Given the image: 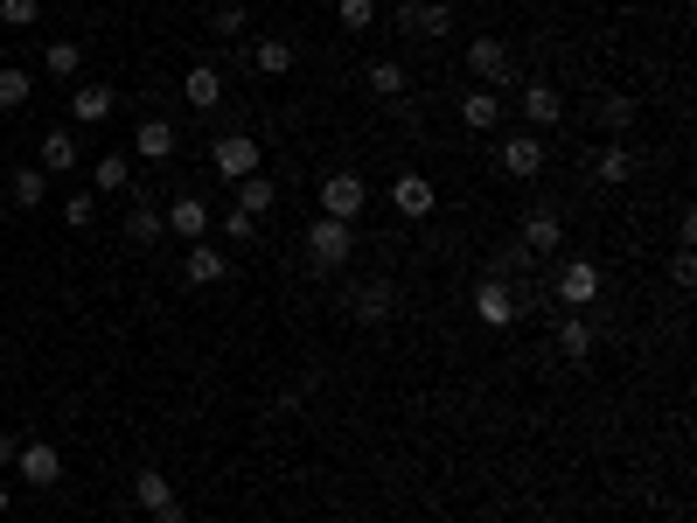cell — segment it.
Here are the masks:
<instances>
[{"label": "cell", "instance_id": "cell-1", "mask_svg": "<svg viewBox=\"0 0 697 523\" xmlns=\"http://www.w3.org/2000/svg\"><path fill=\"white\" fill-rule=\"evenodd\" d=\"M307 258H314V272H335V266H349V258H356V223L314 217V223H307Z\"/></svg>", "mask_w": 697, "mask_h": 523}, {"label": "cell", "instance_id": "cell-2", "mask_svg": "<svg viewBox=\"0 0 697 523\" xmlns=\"http://www.w3.org/2000/svg\"><path fill=\"white\" fill-rule=\"evenodd\" d=\"M133 502H140V510L154 516V523H188L182 496H175V481H167L161 468H140V475H133Z\"/></svg>", "mask_w": 697, "mask_h": 523}, {"label": "cell", "instance_id": "cell-3", "mask_svg": "<svg viewBox=\"0 0 697 523\" xmlns=\"http://www.w3.org/2000/svg\"><path fill=\"white\" fill-rule=\"evenodd\" d=\"M363 210H370V182H363V175H349V167H342V175H328V182H322V217L356 223Z\"/></svg>", "mask_w": 697, "mask_h": 523}, {"label": "cell", "instance_id": "cell-4", "mask_svg": "<svg viewBox=\"0 0 697 523\" xmlns=\"http://www.w3.org/2000/svg\"><path fill=\"white\" fill-rule=\"evenodd\" d=\"M258 161H266V147H258L252 133H223L217 147H210V167L223 182H244V175H258Z\"/></svg>", "mask_w": 697, "mask_h": 523}, {"label": "cell", "instance_id": "cell-5", "mask_svg": "<svg viewBox=\"0 0 697 523\" xmlns=\"http://www.w3.org/2000/svg\"><path fill=\"white\" fill-rule=\"evenodd\" d=\"M398 28L419 35V43H440V35H454V0H405Z\"/></svg>", "mask_w": 697, "mask_h": 523}, {"label": "cell", "instance_id": "cell-6", "mask_svg": "<svg viewBox=\"0 0 697 523\" xmlns=\"http://www.w3.org/2000/svg\"><path fill=\"white\" fill-rule=\"evenodd\" d=\"M516 314H523L516 287H510V279H496V272H488L481 287H475V322H488V328H516Z\"/></svg>", "mask_w": 697, "mask_h": 523}, {"label": "cell", "instance_id": "cell-7", "mask_svg": "<svg viewBox=\"0 0 697 523\" xmlns=\"http://www.w3.org/2000/svg\"><path fill=\"white\" fill-rule=\"evenodd\" d=\"M14 475H22L28 489H56V481H63V454H56L49 440H22V454H14Z\"/></svg>", "mask_w": 697, "mask_h": 523}, {"label": "cell", "instance_id": "cell-8", "mask_svg": "<svg viewBox=\"0 0 697 523\" xmlns=\"http://www.w3.org/2000/svg\"><path fill=\"white\" fill-rule=\"evenodd\" d=\"M467 70H475V78L488 84V91H502L516 78V63H510V49L496 43V35H481V43H467Z\"/></svg>", "mask_w": 697, "mask_h": 523}, {"label": "cell", "instance_id": "cell-9", "mask_svg": "<svg viewBox=\"0 0 697 523\" xmlns=\"http://www.w3.org/2000/svg\"><path fill=\"white\" fill-rule=\"evenodd\" d=\"M558 301L565 307L600 301V266H593V258H565V266H558Z\"/></svg>", "mask_w": 697, "mask_h": 523}, {"label": "cell", "instance_id": "cell-10", "mask_svg": "<svg viewBox=\"0 0 697 523\" xmlns=\"http://www.w3.org/2000/svg\"><path fill=\"white\" fill-rule=\"evenodd\" d=\"M502 175H516V182H537L544 175V140L537 133H510V140H502Z\"/></svg>", "mask_w": 697, "mask_h": 523}, {"label": "cell", "instance_id": "cell-11", "mask_svg": "<svg viewBox=\"0 0 697 523\" xmlns=\"http://www.w3.org/2000/svg\"><path fill=\"white\" fill-rule=\"evenodd\" d=\"M133 154H140V161H154V167H167V161H175V126L147 112V119L133 126Z\"/></svg>", "mask_w": 697, "mask_h": 523}, {"label": "cell", "instance_id": "cell-12", "mask_svg": "<svg viewBox=\"0 0 697 523\" xmlns=\"http://www.w3.org/2000/svg\"><path fill=\"white\" fill-rule=\"evenodd\" d=\"M161 217H167V231L188 237V245H202V237H210V202H202V196H175Z\"/></svg>", "mask_w": 697, "mask_h": 523}, {"label": "cell", "instance_id": "cell-13", "mask_svg": "<svg viewBox=\"0 0 697 523\" xmlns=\"http://www.w3.org/2000/svg\"><path fill=\"white\" fill-rule=\"evenodd\" d=\"M112 112H119V91H112V84H78V91H70V119L105 126Z\"/></svg>", "mask_w": 697, "mask_h": 523}, {"label": "cell", "instance_id": "cell-14", "mask_svg": "<svg viewBox=\"0 0 697 523\" xmlns=\"http://www.w3.org/2000/svg\"><path fill=\"white\" fill-rule=\"evenodd\" d=\"M516 245L531 252V258H551V252L565 245V223H558L551 210H531V217H523V237H516Z\"/></svg>", "mask_w": 697, "mask_h": 523}, {"label": "cell", "instance_id": "cell-15", "mask_svg": "<svg viewBox=\"0 0 697 523\" xmlns=\"http://www.w3.org/2000/svg\"><path fill=\"white\" fill-rule=\"evenodd\" d=\"M223 272H231V258H223L210 237H202V245H188V258H182V279H188V287H217Z\"/></svg>", "mask_w": 697, "mask_h": 523}, {"label": "cell", "instance_id": "cell-16", "mask_svg": "<svg viewBox=\"0 0 697 523\" xmlns=\"http://www.w3.org/2000/svg\"><path fill=\"white\" fill-rule=\"evenodd\" d=\"M523 119H531V133H544V126H558L565 119V98H558V84H531V91H523Z\"/></svg>", "mask_w": 697, "mask_h": 523}, {"label": "cell", "instance_id": "cell-17", "mask_svg": "<svg viewBox=\"0 0 697 523\" xmlns=\"http://www.w3.org/2000/svg\"><path fill=\"white\" fill-rule=\"evenodd\" d=\"M593 349H600V328L586 322V314H565V322H558V357H572V363H586V357H593Z\"/></svg>", "mask_w": 697, "mask_h": 523}, {"label": "cell", "instance_id": "cell-18", "mask_svg": "<svg viewBox=\"0 0 697 523\" xmlns=\"http://www.w3.org/2000/svg\"><path fill=\"white\" fill-rule=\"evenodd\" d=\"M461 126H475V133H496V126H502V91H467V98H461Z\"/></svg>", "mask_w": 697, "mask_h": 523}, {"label": "cell", "instance_id": "cell-19", "mask_svg": "<svg viewBox=\"0 0 697 523\" xmlns=\"http://www.w3.org/2000/svg\"><path fill=\"white\" fill-rule=\"evenodd\" d=\"M126 237H133V245H161V237H167V217H161L154 196H140L133 210H126Z\"/></svg>", "mask_w": 697, "mask_h": 523}, {"label": "cell", "instance_id": "cell-20", "mask_svg": "<svg viewBox=\"0 0 697 523\" xmlns=\"http://www.w3.org/2000/svg\"><path fill=\"white\" fill-rule=\"evenodd\" d=\"M391 307H398V287H391V279H370V287L356 293V322H370V328H384Z\"/></svg>", "mask_w": 697, "mask_h": 523}, {"label": "cell", "instance_id": "cell-21", "mask_svg": "<svg viewBox=\"0 0 697 523\" xmlns=\"http://www.w3.org/2000/svg\"><path fill=\"white\" fill-rule=\"evenodd\" d=\"M391 210L398 217H432V182L426 175H398L391 182Z\"/></svg>", "mask_w": 697, "mask_h": 523}, {"label": "cell", "instance_id": "cell-22", "mask_svg": "<svg viewBox=\"0 0 697 523\" xmlns=\"http://www.w3.org/2000/svg\"><path fill=\"white\" fill-rule=\"evenodd\" d=\"M182 98L196 105V112H217V105H223V78H217L210 63H196V70L182 78Z\"/></svg>", "mask_w": 697, "mask_h": 523}, {"label": "cell", "instance_id": "cell-23", "mask_svg": "<svg viewBox=\"0 0 697 523\" xmlns=\"http://www.w3.org/2000/svg\"><path fill=\"white\" fill-rule=\"evenodd\" d=\"M8 196H14V210H43V196H49V175H43V167H14Z\"/></svg>", "mask_w": 697, "mask_h": 523}, {"label": "cell", "instance_id": "cell-24", "mask_svg": "<svg viewBox=\"0 0 697 523\" xmlns=\"http://www.w3.org/2000/svg\"><path fill=\"white\" fill-rule=\"evenodd\" d=\"M593 175L607 182V189H628V182H635V154H628V147H600Z\"/></svg>", "mask_w": 697, "mask_h": 523}, {"label": "cell", "instance_id": "cell-25", "mask_svg": "<svg viewBox=\"0 0 697 523\" xmlns=\"http://www.w3.org/2000/svg\"><path fill=\"white\" fill-rule=\"evenodd\" d=\"M293 43H279V35H272V43H258L252 49V70H258V78H287V70H293Z\"/></svg>", "mask_w": 697, "mask_h": 523}, {"label": "cell", "instance_id": "cell-26", "mask_svg": "<svg viewBox=\"0 0 697 523\" xmlns=\"http://www.w3.org/2000/svg\"><path fill=\"white\" fill-rule=\"evenodd\" d=\"M635 119H642V105H635L628 91H607V98H600V126H607V133H628Z\"/></svg>", "mask_w": 697, "mask_h": 523}, {"label": "cell", "instance_id": "cell-27", "mask_svg": "<svg viewBox=\"0 0 697 523\" xmlns=\"http://www.w3.org/2000/svg\"><path fill=\"white\" fill-rule=\"evenodd\" d=\"M272 202H279V189H272L266 175H244V182H237V210H244V217H266Z\"/></svg>", "mask_w": 697, "mask_h": 523}, {"label": "cell", "instance_id": "cell-28", "mask_svg": "<svg viewBox=\"0 0 697 523\" xmlns=\"http://www.w3.org/2000/svg\"><path fill=\"white\" fill-rule=\"evenodd\" d=\"M133 189V161L126 154H98V196H126Z\"/></svg>", "mask_w": 697, "mask_h": 523}, {"label": "cell", "instance_id": "cell-29", "mask_svg": "<svg viewBox=\"0 0 697 523\" xmlns=\"http://www.w3.org/2000/svg\"><path fill=\"white\" fill-rule=\"evenodd\" d=\"M78 167V140L70 133H43V175H70Z\"/></svg>", "mask_w": 697, "mask_h": 523}, {"label": "cell", "instance_id": "cell-30", "mask_svg": "<svg viewBox=\"0 0 697 523\" xmlns=\"http://www.w3.org/2000/svg\"><path fill=\"white\" fill-rule=\"evenodd\" d=\"M363 78H370V91H376V98H398V91H405V70L391 63V56H376V63L363 70Z\"/></svg>", "mask_w": 697, "mask_h": 523}, {"label": "cell", "instance_id": "cell-31", "mask_svg": "<svg viewBox=\"0 0 697 523\" xmlns=\"http://www.w3.org/2000/svg\"><path fill=\"white\" fill-rule=\"evenodd\" d=\"M78 63H84L78 43H49V49H43V70H49V78H78Z\"/></svg>", "mask_w": 697, "mask_h": 523}, {"label": "cell", "instance_id": "cell-32", "mask_svg": "<svg viewBox=\"0 0 697 523\" xmlns=\"http://www.w3.org/2000/svg\"><path fill=\"white\" fill-rule=\"evenodd\" d=\"M28 91H35L28 70H0V112H22V105H28Z\"/></svg>", "mask_w": 697, "mask_h": 523}, {"label": "cell", "instance_id": "cell-33", "mask_svg": "<svg viewBox=\"0 0 697 523\" xmlns=\"http://www.w3.org/2000/svg\"><path fill=\"white\" fill-rule=\"evenodd\" d=\"M335 22H342L349 35H363L376 22V0H335Z\"/></svg>", "mask_w": 697, "mask_h": 523}, {"label": "cell", "instance_id": "cell-34", "mask_svg": "<svg viewBox=\"0 0 697 523\" xmlns=\"http://www.w3.org/2000/svg\"><path fill=\"white\" fill-rule=\"evenodd\" d=\"M63 223H70V231H91V223H98V196H91V189H78V196L63 202Z\"/></svg>", "mask_w": 697, "mask_h": 523}, {"label": "cell", "instance_id": "cell-35", "mask_svg": "<svg viewBox=\"0 0 697 523\" xmlns=\"http://www.w3.org/2000/svg\"><path fill=\"white\" fill-rule=\"evenodd\" d=\"M210 35H223V43L244 35V8H237V0H217V8H210Z\"/></svg>", "mask_w": 697, "mask_h": 523}, {"label": "cell", "instance_id": "cell-36", "mask_svg": "<svg viewBox=\"0 0 697 523\" xmlns=\"http://www.w3.org/2000/svg\"><path fill=\"white\" fill-rule=\"evenodd\" d=\"M0 22H8V28H35V22H43V0H0Z\"/></svg>", "mask_w": 697, "mask_h": 523}, {"label": "cell", "instance_id": "cell-37", "mask_svg": "<svg viewBox=\"0 0 697 523\" xmlns=\"http://www.w3.org/2000/svg\"><path fill=\"white\" fill-rule=\"evenodd\" d=\"M252 231H258V217H244V210H223V237H231V245H244Z\"/></svg>", "mask_w": 697, "mask_h": 523}, {"label": "cell", "instance_id": "cell-38", "mask_svg": "<svg viewBox=\"0 0 697 523\" xmlns=\"http://www.w3.org/2000/svg\"><path fill=\"white\" fill-rule=\"evenodd\" d=\"M670 279H676V287H690V279H697V258H690V245L670 258Z\"/></svg>", "mask_w": 697, "mask_h": 523}, {"label": "cell", "instance_id": "cell-39", "mask_svg": "<svg viewBox=\"0 0 697 523\" xmlns=\"http://www.w3.org/2000/svg\"><path fill=\"white\" fill-rule=\"evenodd\" d=\"M14 454H22V440H14V433H0V468H14Z\"/></svg>", "mask_w": 697, "mask_h": 523}, {"label": "cell", "instance_id": "cell-40", "mask_svg": "<svg viewBox=\"0 0 697 523\" xmlns=\"http://www.w3.org/2000/svg\"><path fill=\"white\" fill-rule=\"evenodd\" d=\"M8 502H14V496H8V481H0V516H8Z\"/></svg>", "mask_w": 697, "mask_h": 523}]
</instances>
